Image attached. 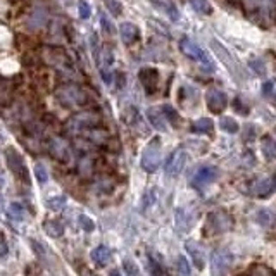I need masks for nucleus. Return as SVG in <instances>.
Masks as SVG:
<instances>
[{"instance_id":"f257e3e1","label":"nucleus","mask_w":276,"mask_h":276,"mask_svg":"<svg viewBox=\"0 0 276 276\" xmlns=\"http://www.w3.org/2000/svg\"><path fill=\"white\" fill-rule=\"evenodd\" d=\"M143 171L147 173H156L161 166V142L159 138H154L152 142L143 149L142 159H140Z\"/></svg>"},{"instance_id":"f03ea898","label":"nucleus","mask_w":276,"mask_h":276,"mask_svg":"<svg viewBox=\"0 0 276 276\" xmlns=\"http://www.w3.org/2000/svg\"><path fill=\"white\" fill-rule=\"evenodd\" d=\"M180 49L183 50L185 55H188L190 59L200 62L202 66L205 67V71H211V73L214 71V64H213V60H211V57L207 55V54H205L195 42H192V40H188V38H183L180 42Z\"/></svg>"},{"instance_id":"7ed1b4c3","label":"nucleus","mask_w":276,"mask_h":276,"mask_svg":"<svg viewBox=\"0 0 276 276\" xmlns=\"http://www.w3.org/2000/svg\"><path fill=\"white\" fill-rule=\"evenodd\" d=\"M205 226L211 233H226L233 228V218L226 211H216V213H211L207 216Z\"/></svg>"},{"instance_id":"20e7f679","label":"nucleus","mask_w":276,"mask_h":276,"mask_svg":"<svg viewBox=\"0 0 276 276\" xmlns=\"http://www.w3.org/2000/svg\"><path fill=\"white\" fill-rule=\"evenodd\" d=\"M211 266H213L214 276H228L233 266V254L226 248H218L211 257Z\"/></svg>"},{"instance_id":"39448f33","label":"nucleus","mask_w":276,"mask_h":276,"mask_svg":"<svg viewBox=\"0 0 276 276\" xmlns=\"http://www.w3.org/2000/svg\"><path fill=\"white\" fill-rule=\"evenodd\" d=\"M187 150L183 147H178L176 150L171 152V156L167 157L166 166H164V171H166V176L169 178H178L185 169V164H187Z\"/></svg>"},{"instance_id":"423d86ee","label":"nucleus","mask_w":276,"mask_h":276,"mask_svg":"<svg viewBox=\"0 0 276 276\" xmlns=\"http://www.w3.org/2000/svg\"><path fill=\"white\" fill-rule=\"evenodd\" d=\"M57 99L62 106L67 107H78L83 106L86 102V95L83 93V90H80L78 86H62L57 92Z\"/></svg>"},{"instance_id":"0eeeda50","label":"nucleus","mask_w":276,"mask_h":276,"mask_svg":"<svg viewBox=\"0 0 276 276\" xmlns=\"http://www.w3.org/2000/svg\"><path fill=\"white\" fill-rule=\"evenodd\" d=\"M273 193H276V174L259 178L250 188V195H254L255 198H268Z\"/></svg>"},{"instance_id":"6e6552de","label":"nucleus","mask_w":276,"mask_h":276,"mask_svg":"<svg viewBox=\"0 0 276 276\" xmlns=\"http://www.w3.org/2000/svg\"><path fill=\"white\" fill-rule=\"evenodd\" d=\"M218 169L214 166H202L197 169V173L192 176V187L197 190H204L205 187H209L211 183H214L218 178Z\"/></svg>"},{"instance_id":"1a4fd4ad","label":"nucleus","mask_w":276,"mask_h":276,"mask_svg":"<svg viewBox=\"0 0 276 276\" xmlns=\"http://www.w3.org/2000/svg\"><path fill=\"white\" fill-rule=\"evenodd\" d=\"M205 104H207V109L214 114H221L228 106V97L224 92L218 88H211L205 95Z\"/></svg>"},{"instance_id":"9d476101","label":"nucleus","mask_w":276,"mask_h":276,"mask_svg":"<svg viewBox=\"0 0 276 276\" xmlns=\"http://www.w3.org/2000/svg\"><path fill=\"white\" fill-rule=\"evenodd\" d=\"M5 161H7L9 169H11L16 176L26 178V163H25V159H23L21 154L18 152V149H14V147L5 149Z\"/></svg>"},{"instance_id":"9b49d317","label":"nucleus","mask_w":276,"mask_h":276,"mask_svg":"<svg viewBox=\"0 0 276 276\" xmlns=\"http://www.w3.org/2000/svg\"><path fill=\"white\" fill-rule=\"evenodd\" d=\"M185 248H187L188 255H190L195 268L204 269L205 268V252H204V248H202V245L193 240H188V242H185Z\"/></svg>"},{"instance_id":"f8f14e48","label":"nucleus","mask_w":276,"mask_h":276,"mask_svg":"<svg viewBox=\"0 0 276 276\" xmlns=\"http://www.w3.org/2000/svg\"><path fill=\"white\" fill-rule=\"evenodd\" d=\"M195 223V213L190 209H185V207H180L176 211V226L180 231H188L192 230Z\"/></svg>"},{"instance_id":"ddd939ff","label":"nucleus","mask_w":276,"mask_h":276,"mask_svg":"<svg viewBox=\"0 0 276 276\" xmlns=\"http://www.w3.org/2000/svg\"><path fill=\"white\" fill-rule=\"evenodd\" d=\"M140 82L143 83L147 92H154L157 88V83H159V73L157 69H152V67H145L140 71Z\"/></svg>"},{"instance_id":"4468645a","label":"nucleus","mask_w":276,"mask_h":276,"mask_svg":"<svg viewBox=\"0 0 276 276\" xmlns=\"http://www.w3.org/2000/svg\"><path fill=\"white\" fill-rule=\"evenodd\" d=\"M50 154H52L57 161H60V163H67V161H69V156H71V150H69L67 143H64L62 140L55 138V140H52V143H50Z\"/></svg>"},{"instance_id":"2eb2a0df","label":"nucleus","mask_w":276,"mask_h":276,"mask_svg":"<svg viewBox=\"0 0 276 276\" xmlns=\"http://www.w3.org/2000/svg\"><path fill=\"white\" fill-rule=\"evenodd\" d=\"M90 257H92V261L95 262L97 266H107L112 262V252H110L109 247H106V245H99V247H95L92 250V254H90Z\"/></svg>"},{"instance_id":"dca6fc26","label":"nucleus","mask_w":276,"mask_h":276,"mask_svg":"<svg viewBox=\"0 0 276 276\" xmlns=\"http://www.w3.org/2000/svg\"><path fill=\"white\" fill-rule=\"evenodd\" d=\"M99 121V116H95V114H90V112H85V114H78V116H75L71 121H69V130H83V128H88L92 126L93 123H97Z\"/></svg>"},{"instance_id":"f3484780","label":"nucleus","mask_w":276,"mask_h":276,"mask_svg":"<svg viewBox=\"0 0 276 276\" xmlns=\"http://www.w3.org/2000/svg\"><path fill=\"white\" fill-rule=\"evenodd\" d=\"M147 117H149L150 124H152L156 130H159V131L167 130V121L163 114V109H159V107H150V109H147Z\"/></svg>"},{"instance_id":"a211bd4d","label":"nucleus","mask_w":276,"mask_h":276,"mask_svg":"<svg viewBox=\"0 0 276 276\" xmlns=\"http://www.w3.org/2000/svg\"><path fill=\"white\" fill-rule=\"evenodd\" d=\"M261 152L266 161H276V140L271 135H264V137H262Z\"/></svg>"},{"instance_id":"6ab92c4d","label":"nucleus","mask_w":276,"mask_h":276,"mask_svg":"<svg viewBox=\"0 0 276 276\" xmlns=\"http://www.w3.org/2000/svg\"><path fill=\"white\" fill-rule=\"evenodd\" d=\"M119 35H121V38H123L124 43L135 42V40L138 38V28H137V25H133V23H130V21L121 23V25H119Z\"/></svg>"},{"instance_id":"aec40b11","label":"nucleus","mask_w":276,"mask_h":276,"mask_svg":"<svg viewBox=\"0 0 276 276\" xmlns=\"http://www.w3.org/2000/svg\"><path fill=\"white\" fill-rule=\"evenodd\" d=\"M211 47H213V50L218 54V57H220V59L223 60V62L226 64L228 67H230V71H233V75H235L238 67H237V64H233V59H231V55L228 54V50L224 49L223 45H220L216 40H213V42H211Z\"/></svg>"},{"instance_id":"412c9836","label":"nucleus","mask_w":276,"mask_h":276,"mask_svg":"<svg viewBox=\"0 0 276 276\" xmlns=\"http://www.w3.org/2000/svg\"><path fill=\"white\" fill-rule=\"evenodd\" d=\"M43 230H45V233L49 235V237L59 238V237H62V235H64V231H66V226H64L62 221L49 220V221H45V224H43Z\"/></svg>"},{"instance_id":"4be33fe9","label":"nucleus","mask_w":276,"mask_h":276,"mask_svg":"<svg viewBox=\"0 0 276 276\" xmlns=\"http://www.w3.org/2000/svg\"><path fill=\"white\" fill-rule=\"evenodd\" d=\"M213 130H214V123L209 117H200V119H197L192 124V131H195V133L209 135L213 133Z\"/></svg>"},{"instance_id":"5701e85b","label":"nucleus","mask_w":276,"mask_h":276,"mask_svg":"<svg viewBox=\"0 0 276 276\" xmlns=\"http://www.w3.org/2000/svg\"><path fill=\"white\" fill-rule=\"evenodd\" d=\"M66 202H67L66 195H54V197L47 198L45 205L49 207L50 211H62L64 205H66Z\"/></svg>"},{"instance_id":"b1692460","label":"nucleus","mask_w":276,"mask_h":276,"mask_svg":"<svg viewBox=\"0 0 276 276\" xmlns=\"http://www.w3.org/2000/svg\"><path fill=\"white\" fill-rule=\"evenodd\" d=\"M7 214H9V218H12V220L23 221L26 218V209L23 207L21 204H18V202H12V204L9 205Z\"/></svg>"},{"instance_id":"393cba45","label":"nucleus","mask_w":276,"mask_h":276,"mask_svg":"<svg viewBox=\"0 0 276 276\" xmlns=\"http://www.w3.org/2000/svg\"><path fill=\"white\" fill-rule=\"evenodd\" d=\"M220 128L223 131H226V133H230V135H233V133H237L238 131V123L237 121L233 119V117H230V116H223L220 119Z\"/></svg>"},{"instance_id":"a878e982","label":"nucleus","mask_w":276,"mask_h":276,"mask_svg":"<svg viewBox=\"0 0 276 276\" xmlns=\"http://www.w3.org/2000/svg\"><path fill=\"white\" fill-rule=\"evenodd\" d=\"M190 5L193 11L198 12V14H211V12H213L209 0H190Z\"/></svg>"},{"instance_id":"bb28decb","label":"nucleus","mask_w":276,"mask_h":276,"mask_svg":"<svg viewBox=\"0 0 276 276\" xmlns=\"http://www.w3.org/2000/svg\"><path fill=\"white\" fill-rule=\"evenodd\" d=\"M273 220H275V216H273V213L269 209H259L257 216H255V221L261 226H269L273 223Z\"/></svg>"},{"instance_id":"cd10ccee","label":"nucleus","mask_w":276,"mask_h":276,"mask_svg":"<svg viewBox=\"0 0 276 276\" xmlns=\"http://www.w3.org/2000/svg\"><path fill=\"white\" fill-rule=\"evenodd\" d=\"M33 174H35L36 181H38L40 185H45L47 181H49V171L45 169V166L43 164H35V167H33Z\"/></svg>"},{"instance_id":"c85d7f7f","label":"nucleus","mask_w":276,"mask_h":276,"mask_svg":"<svg viewBox=\"0 0 276 276\" xmlns=\"http://www.w3.org/2000/svg\"><path fill=\"white\" fill-rule=\"evenodd\" d=\"M78 224H80V228H82L83 231H86V233H90V231L95 230V221H93L90 216H86V214H80V216H78Z\"/></svg>"},{"instance_id":"c756f323","label":"nucleus","mask_w":276,"mask_h":276,"mask_svg":"<svg viewBox=\"0 0 276 276\" xmlns=\"http://www.w3.org/2000/svg\"><path fill=\"white\" fill-rule=\"evenodd\" d=\"M45 19H47L45 11H42V9H36V11L31 14V19H29V26H31V28H40V26L45 23Z\"/></svg>"},{"instance_id":"7c9ffc66","label":"nucleus","mask_w":276,"mask_h":276,"mask_svg":"<svg viewBox=\"0 0 276 276\" xmlns=\"http://www.w3.org/2000/svg\"><path fill=\"white\" fill-rule=\"evenodd\" d=\"M159 7L163 9V11L166 12V14L169 16V18L173 19V21H178V18H180V16H178V11H176V7H174V5L171 4L169 0H161Z\"/></svg>"},{"instance_id":"2f4dec72","label":"nucleus","mask_w":276,"mask_h":276,"mask_svg":"<svg viewBox=\"0 0 276 276\" xmlns=\"http://www.w3.org/2000/svg\"><path fill=\"white\" fill-rule=\"evenodd\" d=\"M156 195H157L156 188H150L149 192H145V195H143V202H142L143 209H149V207H152V205L156 204V200H157Z\"/></svg>"},{"instance_id":"473e14b6","label":"nucleus","mask_w":276,"mask_h":276,"mask_svg":"<svg viewBox=\"0 0 276 276\" xmlns=\"http://www.w3.org/2000/svg\"><path fill=\"white\" fill-rule=\"evenodd\" d=\"M123 266H124V271H126L128 276H138V275H140L137 262L131 261V259H124V261H123Z\"/></svg>"},{"instance_id":"72a5a7b5","label":"nucleus","mask_w":276,"mask_h":276,"mask_svg":"<svg viewBox=\"0 0 276 276\" xmlns=\"http://www.w3.org/2000/svg\"><path fill=\"white\" fill-rule=\"evenodd\" d=\"M78 14L82 19H88L92 16V5L86 2V0H82L78 4Z\"/></svg>"},{"instance_id":"f704fd0d","label":"nucleus","mask_w":276,"mask_h":276,"mask_svg":"<svg viewBox=\"0 0 276 276\" xmlns=\"http://www.w3.org/2000/svg\"><path fill=\"white\" fill-rule=\"evenodd\" d=\"M176 262H178V273H180V276H190V264H188L187 257L180 255Z\"/></svg>"},{"instance_id":"c9c22d12","label":"nucleus","mask_w":276,"mask_h":276,"mask_svg":"<svg viewBox=\"0 0 276 276\" xmlns=\"http://www.w3.org/2000/svg\"><path fill=\"white\" fill-rule=\"evenodd\" d=\"M106 7L109 9V12L114 16H119L121 12H123V5H121L119 0H106Z\"/></svg>"},{"instance_id":"e433bc0d","label":"nucleus","mask_w":276,"mask_h":276,"mask_svg":"<svg viewBox=\"0 0 276 276\" xmlns=\"http://www.w3.org/2000/svg\"><path fill=\"white\" fill-rule=\"evenodd\" d=\"M149 269H150V273H152V276H161L163 275V264H161L159 261H156V259L150 255V259H149Z\"/></svg>"},{"instance_id":"4c0bfd02","label":"nucleus","mask_w":276,"mask_h":276,"mask_svg":"<svg viewBox=\"0 0 276 276\" xmlns=\"http://www.w3.org/2000/svg\"><path fill=\"white\" fill-rule=\"evenodd\" d=\"M248 66L254 69V73L255 75H266V67H264V64H262V60L261 59H250V62H248Z\"/></svg>"},{"instance_id":"58836bf2","label":"nucleus","mask_w":276,"mask_h":276,"mask_svg":"<svg viewBox=\"0 0 276 276\" xmlns=\"http://www.w3.org/2000/svg\"><path fill=\"white\" fill-rule=\"evenodd\" d=\"M233 109L237 110L238 114H242V116H247V114H248V107L242 102V99H235L233 100Z\"/></svg>"},{"instance_id":"ea45409f","label":"nucleus","mask_w":276,"mask_h":276,"mask_svg":"<svg viewBox=\"0 0 276 276\" xmlns=\"http://www.w3.org/2000/svg\"><path fill=\"white\" fill-rule=\"evenodd\" d=\"M90 47H92V50H93V55L99 57V36H97V33H92V35H90Z\"/></svg>"},{"instance_id":"a19ab883","label":"nucleus","mask_w":276,"mask_h":276,"mask_svg":"<svg viewBox=\"0 0 276 276\" xmlns=\"http://www.w3.org/2000/svg\"><path fill=\"white\" fill-rule=\"evenodd\" d=\"M100 25L104 26V31H107V33H112L114 31V29H112V23L107 19L106 14H100Z\"/></svg>"},{"instance_id":"79ce46f5","label":"nucleus","mask_w":276,"mask_h":276,"mask_svg":"<svg viewBox=\"0 0 276 276\" xmlns=\"http://www.w3.org/2000/svg\"><path fill=\"white\" fill-rule=\"evenodd\" d=\"M273 90H275V85H273V82H266L264 85H262V95L264 97H269L273 93Z\"/></svg>"},{"instance_id":"37998d69","label":"nucleus","mask_w":276,"mask_h":276,"mask_svg":"<svg viewBox=\"0 0 276 276\" xmlns=\"http://www.w3.org/2000/svg\"><path fill=\"white\" fill-rule=\"evenodd\" d=\"M254 135H255V130H254V126H247V130H245V133H244V140H252L254 138Z\"/></svg>"},{"instance_id":"c03bdc74","label":"nucleus","mask_w":276,"mask_h":276,"mask_svg":"<svg viewBox=\"0 0 276 276\" xmlns=\"http://www.w3.org/2000/svg\"><path fill=\"white\" fill-rule=\"evenodd\" d=\"M5 40H9V33L4 26H0V43H4Z\"/></svg>"},{"instance_id":"a18cd8bd","label":"nucleus","mask_w":276,"mask_h":276,"mask_svg":"<svg viewBox=\"0 0 276 276\" xmlns=\"http://www.w3.org/2000/svg\"><path fill=\"white\" fill-rule=\"evenodd\" d=\"M7 252H9L7 244H5L4 240H0V257H4V255H7Z\"/></svg>"},{"instance_id":"49530a36","label":"nucleus","mask_w":276,"mask_h":276,"mask_svg":"<svg viewBox=\"0 0 276 276\" xmlns=\"http://www.w3.org/2000/svg\"><path fill=\"white\" fill-rule=\"evenodd\" d=\"M109 276H123V273H119V269H114V271H110Z\"/></svg>"},{"instance_id":"de8ad7c7","label":"nucleus","mask_w":276,"mask_h":276,"mask_svg":"<svg viewBox=\"0 0 276 276\" xmlns=\"http://www.w3.org/2000/svg\"><path fill=\"white\" fill-rule=\"evenodd\" d=\"M275 102H276V93H275Z\"/></svg>"}]
</instances>
